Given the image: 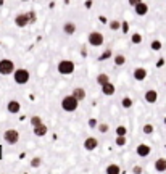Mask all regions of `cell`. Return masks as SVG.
I'll use <instances>...</instances> for the list:
<instances>
[{"mask_svg": "<svg viewBox=\"0 0 166 174\" xmlns=\"http://www.w3.org/2000/svg\"><path fill=\"white\" fill-rule=\"evenodd\" d=\"M78 106H79V100L73 94H68V95H64L61 99V110L63 111L73 113V111L78 110Z\"/></svg>", "mask_w": 166, "mask_h": 174, "instance_id": "6da1fadb", "label": "cell"}, {"mask_svg": "<svg viewBox=\"0 0 166 174\" xmlns=\"http://www.w3.org/2000/svg\"><path fill=\"white\" fill-rule=\"evenodd\" d=\"M31 79V73L26 70V68H16L15 73H13V81L18 84V85H24L27 84Z\"/></svg>", "mask_w": 166, "mask_h": 174, "instance_id": "7a4b0ae2", "label": "cell"}, {"mask_svg": "<svg viewBox=\"0 0 166 174\" xmlns=\"http://www.w3.org/2000/svg\"><path fill=\"white\" fill-rule=\"evenodd\" d=\"M36 21V13L29 12V13H20L15 16V24L18 27H26L27 24H31Z\"/></svg>", "mask_w": 166, "mask_h": 174, "instance_id": "3957f363", "label": "cell"}, {"mask_svg": "<svg viewBox=\"0 0 166 174\" xmlns=\"http://www.w3.org/2000/svg\"><path fill=\"white\" fill-rule=\"evenodd\" d=\"M74 70H76V65L71 60H60L58 65H57V71L61 76H69V74L74 73Z\"/></svg>", "mask_w": 166, "mask_h": 174, "instance_id": "277c9868", "label": "cell"}, {"mask_svg": "<svg viewBox=\"0 0 166 174\" xmlns=\"http://www.w3.org/2000/svg\"><path fill=\"white\" fill-rule=\"evenodd\" d=\"M87 42L92 47H102L103 42H105V37L100 31H92V32L87 34Z\"/></svg>", "mask_w": 166, "mask_h": 174, "instance_id": "5b68a950", "label": "cell"}, {"mask_svg": "<svg viewBox=\"0 0 166 174\" xmlns=\"http://www.w3.org/2000/svg\"><path fill=\"white\" fill-rule=\"evenodd\" d=\"M15 70H16V66L13 60H8V58H2L0 60V74L2 76H10L15 73Z\"/></svg>", "mask_w": 166, "mask_h": 174, "instance_id": "8992f818", "label": "cell"}, {"mask_svg": "<svg viewBox=\"0 0 166 174\" xmlns=\"http://www.w3.org/2000/svg\"><path fill=\"white\" fill-rule=\"evenodd\" d=\"M3 142L7 145H16L20 142V132L16 129H7L3 132Z\"/></svg>", "mask_w": 166, "mask_h": 174, "instance_id": "52a82bcc", "label": "cell"}, {"mask_svg": "<svg viewBox=\"0 0 166 174\" xmlns=\"http://www.w3.org/2000/svg\"><path fill=\"white\" fill-rule=\"evenodd\" d=\"M135 153H137V157L145 158V157H149V155L152 153V147H150V145H147V143H139L135 147Z\"/></svg>", "mask_w": 166, "mask_h": 174, "instance_id": "ba28073f", "label": "cell"}, {"mask_svg": "<svg viewBox=\"0 0 166 174\" xmlns=\"http://www.w3.org/2000/svg\"><path fill=\"white\" fill-rule=\"evenodd\" d=\"M82 147H84L87 152H94L98 147V139L97 137H87L84 140V143H82Z\"/></svg>", "mask_w": 166, "mask_h": 174, "instance_id": "9c48e42d", "label": "cell"}, {"mask_svg": "<svg viewBox=\"0 0 166 174\" xmlns=\"http://www.w3.org/2000/svg\"><path fill=\"white\" fill-rule=\"evenodd\" d=\"M7 111L12 114H18L21 111V103L18 100H8L7 102Z\"/></svg>", "mask_w": 166, "mask_h": 174, "instance_id": "30bf717a", "label": "cell"}, {"mask_svg": "<svg viewBox=\"0 0 166 174\" xmlns=\"http://www.w3.org/2000/svg\"><path fill=\"white\" fill-rule=\"evenodd\" d=\"M144 99H145V102H147V103L153 105V103L158 102V92H156L155 89H149V90H145Z\"/></svg>", "mask_w": 166, "mask_h": 174, "instance_id": "8fae6325", "label": "cell"}, {"mask_svg": "<svg viewBox=\"0 0 166 174\" xmlns=\"http://www.w3.org/2000/svg\"><path fill=\"white\" fill-rule=\"evenodd\" d=\"M32 132H34L36 137H45V135H47V132H49V128H47V124L40 123V124H37V126H34V128H32Z\"/></svg>", "mask_w": 166, "mask_h": 174, "instance_id": "7c38bea8", "label": "cell"}, {"mask_svg": "<svg viewBox=\"0 0 166 174\" xmlns=\"http://www.w3.org/2000/svg\"><path fill=\"white\" fill-rule=\"evenodd\" d=\"M76 23L74 21H66V23H63V32L66 34V36H74L76 34Z\"/></svg>", "mask_w": 166, "mask_h": 174, "instance_id": "4fadbf2b", "label": "cell"}, {"mask_svg": "<svg viewBox=\"0 0 166 174\" xmlns=\"http://www.w3.org/2000/svg\"><path fill=\"white\" fill-rule=\"evenodd\" d=\"M147 76H149V73H147L145 68H135V70L132 71V77L135 81H145L147 79Z\"/></svg>", "mask_w": 166, "mask_h": 174, "instance_id": "5bb4252c", "label": "cell"}, {"mask_svg": "<svg viewBox=\"0 0 166 174\" xmlns=\"http://www.w3.org/2000/svg\"><path fill=\"white\" fill-rule=\"evenodd\" d=\"M71 94L74 95V97H76V99H78L79 102H84V100H86V97H87V92H86V89H84V87H74Z\"/></svg>", "mask_w": 166, "mask_h": 174, "instance_id": "9a60e30c", "label": "cell"}, {"mask_svg": "<svg viewBox=\"0 0 166 174\" xmlns=\"http://www.w3.org/2000/svg\"><path fill=\"white\" fill-rule=\"evenodd\" d=\"M134 12L137 16H145L147 13H149V5H147L145 2H140L139 5L134 7Z\"/></svg>", "mask_w": 166, "mask_h": 174, "instance_id": "2e32d148", "label": "cell"}, {"mask_svg": "<svg viewBox=\"0 0 166 174\" xmlns=\"http://www.w3.org/2000/svg\"><path fill=\"white\" fill-rule=\"evenodd\" d=\"M115 92H116V87H115L113 82H107L105 85H102V94L103 95L111 97V95H115Z\"/></svg>", "mask_w": 166, "mask_h": 174, "instance_id": "e0dca14e", "label": "cell"}, {"mask_svg": "<svg viewBox=\"0 0 166 174\" xmlns=\"http://www.w3.org/2000/svg\"><path fill=\"white\" fill-rule=\"evenodd\" d=\"M155 171H158V172L166 171V158H158L155 161Z\"/></svg>", "mask_w": 166, "mask_h": 174, "instance_id": "ac0fdd59", "label": "cell"}, {"mask_svg": "<svg viewBox=\"0 0 166 174\" xmlns=\"http://www.w3.org/2000/svg\"><path fill=\"white\" fill-rule=\"evenodd\" d=\"M113 63L115 66H124L126 65V55L124 53H118L113 56Z\"/></svg>", "mask_w": 166, "mask_h": 174, "instance_id": "d6986e66", "label": "cell"}, {"mask_svg": "<svg viewBox=\"0 0 166 174\" xmlns=\"http://www.w3.org/2000/svg\"><path fill=\"white\" fill-rule=\"evenodd\" d=\"M107 82H110V76L105 74V73H100V74L97 76V84L102 87V85H105Z\"/></svg>", "mask_w": 166, "mask_h": 174, "instance_id": "ffe728a7", "label": "cell"}, {"mask_svg": "<svg viewBox=\"0 0 166 174\" xmlns=\"http://www.w3.org/2000/svg\"><path fill=\"white\" fill-rule=\"evenodd\" d=\"M105 171H107V174H119L121 172V168H119L118 164H108Z\"/></svg>", "mask_w": 166, "mask_h": 174, "instance_id": "44dd1931", "label": "cell"}, {"mask_svg": "<svg viewBox=\"0 0 166 174\" xmlns=\"http://www.w3.org/2000/svg\"><path fill=\"white\" fill-rule=\"evenodd\" d=\"M132 105H134V102H132L131 97H123V100H121V106H123V108L129 110V108H132Z\"/></svg>", "mask_w": 166, "mask_h": 174, "instance_id": "7402d4cb", "label": "cell"}, {"mask_svg": "<svg viewBox=\"0 0 166 174\" xmlns=\"http://www.w3.org/2000/svg\"><path fill=\"white\" fill-rule=\"evenodd\" d=\"M161 47H163V44H161V41H158V39H155V41H152V42H150V48H152L153 52L161 50Z\"/></svg>", "mask_w": 166, "mask_h": 174, "instance_id": "603a6c76", "label": "cell"}, {"mask_svg": "<svg viewBox=\"0 0 166 174\" xmlns=\"http://www.w3.org/2000/svg\"><path fill=\"white\" fill-rule=\"evenodd\" d=\"M115 143L118 145V147H124V145L127 143L126 135H116V140H115Z\"/></svg>", "mask_w": 166, "mask_h": 174, "instance_id": "cb8c5ba5", "label": "cell"}, {"mask_svg": "<svg viewBox=\"0 0 166 174\" xmlns=\"http://www.w3.org/2000/svg\"><path fill=\"white\" fill-rule=\"evenodd\" d=\"M108 27L111 29V31H119V27H121V23H119L118 19H111V21L108 23Z\"/></svg>", "mask_w": 166, "mask_h": 174, "instance_id": "d4e9b609", "label": "cell"}, {"mask_svg": "<svg viewBox=\"0 0 166 174\" xmlns=\"http://www.w3.org/2000/svg\"><path fill=\"white\" fill-rule=\"evenodd\" d=\"M131 42H132L134 45H139V44H142V36H140L139 32H134V34L131 36Z\"/></svg>", "mask_w": 166, "mask_h": 174, "instance_id": "484cf974", "label": "cell"}, {"mask_svg": "<svg viewBox=\"0 0 166 174\" xmlns=\"http://www.w3.org/2000/svg\"><path fill=\"white\" fill-rule=\"evenodd\" d=\"M29 166L31 168H39V166H42V158L40 157H34L31 160V163H29Z\"/></svg>", "mask_w": 166, "mask_h": 174, "instance_id": "4316f807", "label": "cell"}, {"mask_svg": "<svg viewBox=\"0 0 166 174\" xmlns=\"http://www.w3.org/2000/svg\"><path fill=\"white\" fill-rule=\"evenodd\" d=\"M40 123H42V118H40L39 114H34V116H31L29 124L32 126V128H34V126H37V124H40Z\"/></svg>", "mask_w": 166, "mask_h": 174, "instance_id": "83f0119b", "label": "cell"}, {"mask_svg": "<svg viewBox=\"0 0 166 174\" xmlns=\"http://www.w3.org/2000/svg\"><path fill=\"white\" fill-rule=\"evenodd\" d=\"M98 132H102V134H107L110 131V124L108 123H98Z\"/></svg>", "mask_w": 166, "mask_h": 174, "instance_id": "f1b7e54d", "label": "cell"}, {"mask_svg": "<svg viewBox=\"0 0 166 174\" xmlns=\"http://www.w3.org/2000/svg\"><path fill=\"white\" fill-rule=\"evenodd\" d=\"M111 56H113L111 48H107V50H103L102 55H100V60H108V58H111Z\"/></svg>", "mask_w": 166, "mask_h": 174, "instance_id": "f546056e", "label": "cell"}, {"mask_svg": "<svg viewBox=\"0 0 166 174\" xmlns=\"http://www.w3.org/2000/svg\"><path fill=\"white\" fill-rule=\"evenodd\" d=\"M153 131H155V128L152 124H145L144 128H142V132L145 134V135H150V134H153Z\"/></svg>", "mask_w": 166, "mask_h": 174, "instance_id": "4dcf8cb0", "label": "cell"}, {"mask_svg": "<svg viewBox=\"0 0 166 174\" xmlns=\"http://www.w3.org/2000/svg\"><path fill=\"white\" fill-rule=\"evenodd\" d=\"M115 132H116V135H126L127 134V129L124 128V126H118V128L115 129Z\"/></svg>", "mask_w": 166, "mask_h": 174, "instance_id": "1f68e13d", "label": "cell"}, {"mask_svg": "<svg viewBox=\"0 0 166 174\" xmlns=\"http://www.w3.org/2000/svg\"><path fill=\"white\" fill-rule=\"evenodd\" d=\"M87 124H89L90 129H97V128H98V121H97L95 118H90V119L87 121Z\"/></svg>", "mask_w": 166, "mask_h": 174, "instance_id": "d6a6232c", "label": "cell"}, {"mask_svg": "<svg viewBox=\"0 0 166 174\" xmlns=\"http://www.w3.org/2000/svg\"><path fill=\"white\" fill-rule=\"evenodd\" d=\"M140 2H144V0H127V3H129V5H131L132 8H134L135 5H139Z\"/></svg>", "mask_w": 166, "mask_h": 174, "instance_id": "836d02e7", "label": "cell"}, {"mask_svg": "<svg viewBox=\"0 0 166 174\" xmlns=\"http://www.w3.org/2000/svg\"><path fill=\"white\" fill-rule=\"evenodd\" d=\"M132 172H135V174H140V172H142V168H140V166H135V168H132Z\"/></svg>", "mask_w": 166, "mask_h": 174, "instance_id": "e575fe53", "label": "cell"}, {"mask_svg": "<svg viewBox=\"0 0 166 174\" xmlns=\"http://www.w3.org/2000/svg\"><path fill=\"white\" fill-rule=\"evenodd\" d=\"M163 123H164V126H166V116H164V119H163Z\"/></svg>", "mask_w": 166, "mask_h": 174, "instance_id": "d590c367", "label": "cell"}]
</instances>
